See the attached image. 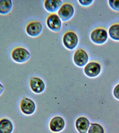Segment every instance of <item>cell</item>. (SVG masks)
<instances>
[{
  "label": "cell",
  "instance_id": "21",
  "mask_svg": "<svg viewBox=\"0 0 119 133\" xmlns=\"http://www.w3.org/2000/svg\"><path fill=\"white\" fill-rule=\"evenodd\" d=\"M4 90V85L1 83H0V96L3 93Z\"/></svg>",
  "mask_w": 119,
  "mask_h": 133
},
{
  "label": "cell",
  "instance_id": "4",
  "mask_svg": "<svg viewBox=\"0 0 119 133\" xmlns=\"http://www.w3.org/2000/svg\"><path fill=\"white\" fill-rule=\"evenodd\" d=\"M75 12L74 5L70 2H66L63 3L57 14L62 22H67L72 19Z\"/></svg>",
  "mask_w": 119,
  "mask_h": 133
},
{
  "label": "cell",
  "instance_id": "13",
  "mask_svg": "<svg viewBox=\"0 0 119 133\" xmlns=\"http://www.w3.org/2000/svg\"><path fill=\"white\" fill-rule=\"evenodd\" d=\"M65 122L63 118L59 116H56L52 118L50 123V128L53 132L60 131L63 129Z\"/></svg>",
  "mask_w": 119,
  "mask_h": 133
},
{
  "label": "cell",
  "instance_id": "10",
  "mask_svg": "<svg viewBox=\"0 0 119 133\" xmlns=\"http://www.w3.org/2000/svg\"><path fill=\"white\" fill-rule=\"evenodd\" d=\"M62 3L61 0H45L44 1V7L48 12L56 13L62 5Z\"/></svg>",
  "mask_w": 119,
  "mask_h": 133
},
{
  "label": "cell",
  "instance_id": "19",
  "mask_svg": "<svg viewBox=\"0 0 119 133\" xmlns=\"http://www.w3.org/2000/svg\"><path fill=\"white\" fill-rule=\"evenodd\" d=\"M78 3L82 7H88L93 4L94 1L93 0H79Z\"/></svg>",
  "mask_w": 119,
  "mask_h": 133
},
{
  "label": "cell",
  "instance_id": "5",
  "mask_svg": "<svg viewBox=\"0 0 119 133\" xmlns=\"http://www.w3.org/2000/svg\"><path fill=\"white\" fill-rule=\"evenodd\" d=\"M46 24L49 30L55 33L59 32L62 28V21L56 13L48 15L46 18Z\"/></svg>",
  "mask_w": 119,
  "mask_h": 133
},
{
  "label": "cell",
  "instance_id": "14",
  "mask_svg": "<svg viewBox=\"0 0 119 133\" xmlns=\"http://www.w3.org/2000/svg\"><path fill=\"white\" fill-rule=\"evenodd\" d=\"M90 124L88 119L84 117H79L76 122V128L80 133H86Z\"/></svg>",
  "mask_w": 119,
  "mask_h": 133
},
{
  "label": "cell",
  "instance_id": "11",
  "mask_svg": "<svg viewBox=\"0 0 119 133\" xmlns=\"http://www.w3.org/2000/svg\"><path fill=\"white\" fill-rule=\"evenodd\" d=\"M30 86L31 90L36 93H41L45 88L43 81L37 77H32L30 78Z\"/></svg>",
  "mask_w": 119,
  "mask_h": 133
},
{
  "label": "cell",
  "instance_id": "9",
  "mask_svg": "<svg viewBox=\"0 0 119 133\" xmlns=\"http://www.w3.org/2000/svg\"><path fill=\"white\" fill-rule=\"evenodd\" d=\"M20 108L22 113L26 115H29L34 113L35 105L32 100L28 98L24 97L20 103Z\"/></svg>",
  "mask_w": 119,
  "mask_h": 133
},
{
  "label": "cell",
  "instance_id": "16",
  "mask_svg": "<svg viewBox=\"0 0 119 133\" xmlns=\"http://www.w3.org/2000/svg\"><path fill=\"white\" fill-rule=\"evenodd\" d=\"M13 3L11 0H0V14L6 15L11 11Z\"/></svg>",
  "mask_w": 119,
  "mask_h": 133
},
{
  "label": "cell",
  "instance_id": "3",
  "mask_svg": "<svg viewBox=\"0 0 119 133\" xmlns=\"http://www.w3.org/2000/svg\"><path fill=\"white\" fill-rule=\"evenodd\" d=\"M63 44L65 47L69 50L75 49L79 43L78 34L74 30H69L66 31L62 37Z\"/></svg>",
  "mask_w": 119,
  "mask_h": 133
},
{
  "label": "cell",
  "instance_id": "8",
  "mask_svg": "<svg viewBox=\"0 0 119 133\" xmlns=\"http://www.w3.org/2000/svg\"><path fill=\"white\" fill-rule=\"evenodd\" d=\"M102 69L101 63L98 61H92L87 63L85 66V74L90 77H95L99 75Z\"/></svg>",
  "mask_w": 119,
  "mask_h": 133
},
{
  "label": "cell",
  "instance_id": "1",
  "mask_svg": "<svg viewBox=\"0 0 119 133\" xmlns=\"http://www.w3.org/2000/svg\"><path fill=\"white\" fill-rule=\"evenodd\" d=\"M90 38L93 43L98 45L104 44L108 38V33L106 28L97 27L93 29L90 34Z\"/></svg>",
  "mask_w": 119,
  "mask_h": 133
},
{
  "label": "cell",
  "instance_id": "20",
  "mask_svg": "<svg viewBox=\"0 0 119 133\" xmlns=\"http://www.w3.org/2000/svg\"><path fill=\"white\" fill-rule=\"evenodd\" d=\"M114 94L116 98L119 99V84L115 87L114 90Z\"/></svg>",
  "mask_w": 119,
  "mask_h": 133
},
{
  "label": "cell",
  "instance_id": "17",
  "mask_svg": "<svg viewBox=\"0 0 119 133\" xmlns=\"http://www.w3.org/2000/svg\"><path fill=\"white\" fill-rule=\"evenodd\" d=\"M88 133H104L103 128L97 123L91 124L88 130Z\"/></svg>",
  "mask_w": 119,
  "mask_h": 133
},
{
  "label": "cell",
  "instance_id": "15",
  "mask_svg": "<svg viewBox=\"0 0 119 133\" xmlns=\"http://www.w3.org/2000/svg\"><path fill=\"white\" fill-rule=\"evenodd\" d=\"M108 34L112 40L119 41V22L112 24L108 29Z\"/></svg>",
  "mask_w": 119,
  "mask_h": 133
},
{
  "label": "cell",
  "instance_id": "7",
  "mask_svg": "<svg viewBox=\"0 0 119 133\" xmlns=\"http://www.w3.org/2000/svg\"><path fill=\"white\" fill-rule=\"evenodd\" d=\"M89 60V56L88 53L81 48L77 49L73 54V62L75 65L79 67H83L86 65Z\"/></svg>",
  "mask_w": 119,
  "mask_h": 133
},
{
  "label": "cell",
  "instance_id": "2",
  "mask_svg": "<svg viewBox=\"0 0 119 133\" xmlns=\"http://www.w3.org/2000/svg\"><path fill=\"white\" fill-rule=\"evenodd\" d=\"M11 59L16 63L22 64L28 62L31 57L29 51L21 46L15 47L11 52Z\"/></svg>",
  "mask_w": 119,
  "mask_h": 133
},
{
  "label": "cell",
  "instance_id": "6",
  "mask_svg": "<svg viewBox=\"0 0 119 133\" xmlns=\"http://www.w3.org/2000/svg\"><path fill=\"white\" fill-rule=\"evenodd\" d=\"M43 26L40 21L33 20L29 22L26 25L25 31L30 37H38L43 32Z\"/></svg>",
  "mask_w": 119,
  "mask_h": 133
},
{
  "label": "cell",
  "instance_id": "12",
  "mask_svg": "<svg viewBox=\"0 0 119 133\" xmlns=\"http://www.w3.org/2000/svg\"><path fill=\"white\" fill-rule=\"evenodd\" d=\"M14 125L12 121L7 117L0 118V133H12Z\"/></svg>",
  "mask_w": 119,
  "mask_h": 133
},
{
  "label": "cell",
  "instance_id": "18",
  "mask_svg": "<svg viewBox=\"0 0 119 133\" xmlns=\"http://www.w3.org/2000/svg\"><path fill=\"white\" fill-rule=\"evenodd\" d=\"M108 4L112 10L119 12V0H109L108 1Z\"/></svg>",
  "mask_w": 119,
  "mask_h": 133
}]
</instances>
